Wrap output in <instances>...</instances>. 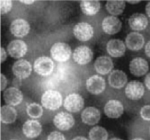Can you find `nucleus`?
<instances>
[{
  "instance_id": "f257e3e1",
  "label": "nucleus",
  "mask_w": 150,
  "mask_h": 140,
  "mask_svg": "<svg viewBox=\"0 0 150 140\" xmlns=\"http://www.w3.org/2000/svg\"><path fill=\"white\" fill-rule=\"evenodd\" d=\"M62 98L59 92L55 90H47L45 92L41 98V103L46 109L49 110H57L62 105Z\"/></svg>"
},
{
  "instance_id": "f03ea898",
  "label": "nucleus",
  "mask_w": 150,
  "mask_h": 140,
  "mask_svg": "<svg viewBox=\"0 0 150 140\" xmlns=\"http://www.w3.org/2000/svg\"><path fill=\"white\" fill-rule=\"evenodd\" d=\"M71 54V48L65 43H56L51 49L52 57L58 62H65L67 61L70 58Z\"/></svg>"
},
{
  "instance_id": "7ed1b4c3",
  "label": "nucleus",
  "mask_w": 150,
  "mask_h": 140,
  "mask_svg": "<svg viewBox=\"0 0 150 140\" xmlns=\"http://www.w3.org/2000/svg\"><path fill=\"white\" fill-rule=\"evenodd\" d=\"M73 34L76 39L80 41H88L94 35V29L88 23L80 22L74 26Z\"/></svg>"
},
{
  "instance_id": "20e7f679",
  "label": "nucleus",
  "mask_w": 150,
  "mask_h": 140,
  "mask_svg": "<svg viewBox=\"0 0 150 140\" xmlns=\"http://www.w3.org/2000/svg\"><path fill=\"white\" fill-rule=\"evenodd\" d=\"M34 69L37 74L41 76H48L54 70V63L49 57H39L34 62Z\"/></svg>"
},
{
  "instance_id": "39448f33",
  "label": "nucleus",
  "mask_w": 150,
  "mask_h": 140,
  "mask_svg": "<svg viewBox=\"0 0 150 140\" xmlns=\"http://www.w3.org/2000/svg\"><path fill=\"white\" fill-rule=\"evenodd\" d=\"M53 122L57 128L61 131H68L73 128L74 124V119L71 114L65 112L56 114Z\"/></svg>"
},
{
  "instance_id": "423d86ee",
  "label": "nucleus",
  "mask_w": 150,
  "mask_h": 140,
  "mask_svg": "<svg viewBox=\"0 0 150 140\" xmlns=\"http://www.w3.org/2000/svg\"><path fill=\"white\" fill-rule=\"evenodd\" d=\"M93 57L91 49L86 46H80L74 49L73 54L74 61L80 65H85L89 63Z\"/></svg>"
},
{
  "instance_id": "0eeeda50",
  "label": "nucleus",
  "mask_w": 150,
  "mask_h": 140,
  "mask_svg": "<svg viewBox=\"0 0 150 140\" xmlns=\"http://www.w3.org/2000/svg\"><path fill=\"white\" fill-rule=\"evenodd\" d=\"M145 88L144 85L139 81H130L125 89L126 96L130 100H137L141 99L144 95Z\"/></svg>"
},
{
  "instance_id": "6e6552de",
  "label": "nucleus",
  "mask_w": 150,
  "mask_h": 140,
  "mask_svg": "<svg viewBox=\"0 0 150 140\" xmlns=\"http://www.w3.org/2000/svg\"><path fill=\"white\" fill-rule=\"evenodd\" d=\"M84 100L78 93H72L66 97L64 100V107L66 110L71 112H78L83 107Z\"/></svg>"
},
{
  "instance_id": "1a4fd4ad",
  "label": "nucleus",
  "mask_w": 150,
  "mask_h": 140,
  "mask_svg": "<svg viewBox=\"0 0 150 140\" xmlns=\"http://www.w3.org/2000/svg\"><path fill=\"white\" fill-rule=\"evenodd\" d=\"M86 89L90 93L97 95L102 93L105 89V80L101 76L94 75L86 80Z\"/></svg>"
},
{
  "instance_id": "9d476101",
  "label": "nucleus",
  "mask_w": 150,
  "mask_h": 140,
  "mask_svg": "<svg viewBox=\"0 0 150 140\" xmlns=\"http://www.w3.org/2000/svg\"><path fill=\"white\" fill-rule=\"evenodd\" d=\"M12 70L18 78L19 80H25L31 75L32 66L27 60L21 59L14 63Z\"/></svg>"
},
{
  "instance_id": "9b49d317",
  "label": "nucleus",
  "mask_w": 150,
  "mask_h": 140,
  "mask_svg": "<svg viewBox=\"0 0 150 140\" xmlns=\"http://www.w3.org/2000/svg\"><path fill=\"white\" fill-rule=\"evenodd\" d=\"M102 27L106 34L114 35L121 30L122 22L118 18L114 16H108L103 19Z\"/></svg>"
},
{
  "instance_id": "f8f14e48",
  "label": "nucleus",
  "mask_w": 150,
  "mask_h": 140,
  "mask_svg": "<svg viewBox=\"0 0 150 140\" xmlns=\"http://www.w3.org/2000/svg\"><path fill=\"white\" fill-rule=\"evenodd\" d=\"M10 30L12 34L18 37L26 36L30 31L29 23L23 19H16L11 22Z\"/></svg>"
},
{
  "instance_id": "ddd939ff",
  "label": "nucleus",
  "mask_w": 150,
  "mask_h": 140,
  "mask_svg": "<svg viewBox=\"0 0 150 140\" xmlns=\"http://www.w3.org/2000/svg\"><path fill=\"white\" fill-rule=\"evenodd\" d=\"M104 111L106 116L110 119L120 117L124 112V107L120 101L110 100L106 104Z\"/></svg>"
},
{
  "instance_id": "4468645a",
  "label": "nucleus",
  "mask_w": 150,
  "mask_h": 140,
  "mask_svg": "<svg viewBox=\"0 0 150 140\" xmlns=\"http://www.w3.org/2000/svg\"><path fill=\"white\" fill-rule=\"evenodd\" d=\"M28 47L26 43L21 41H11L7 46V51L9 55L15 58H21L27 53Z\"/></svg>"
},
{
  "instance_id": "2eb2a0df",
  "label": "nucleus",
  "mask_w": 150,
  "mask_h": 140,
  "mask_svg": "<svg viewBox=\"0 0 150 140\" xmlns=\"http://www.w3.org/2000/svg\"><path fill=\"white\" fill-rule=\"evenodd\" d=\"M22 131L24 135L29 138H34L39 136L42 131V126L41 123L34 120H28L25 122Z\"/></svg>"
},
{
  "instance_id": "dca6fc26",
  "label": "nucleus",
  "mask_w": 150,
  "mask_h": 140,
  "mask_svg": "<svg viewBox=\"0 0 150 140\" xmlns=\"http://www.w3.org/2000/svg\"><path fill=\"white\" fill-rule=\"evenodd\" d=\"M3 98L6 103L10 106L19 105L23 100L22 92L16 87H10L4 91Z\"/></svg>"
},
{
  "instance_id": "f3484780",
  "label": "nucleus",
  "mask_w": 150,
  "mask_h": 140,
  "mask_svg": "<svg viewBox=\"0 0 150 140\" xmlns=\"http://www.w3.org/2000/svg\"><path fill=\"white\" fill-rule=\"evenodd\" d=\"M81 119L85 124L94 126L100 119V112L95 107H87L81 113Z\"/></svg>"
},
{
  "instance_id": "a211bd4d",
  "label": "nucleus",
  "mask_w": 150,
  "mask_h": 140,
  "mask_svg": "<svg viewBox=\"0 0 150 140\" xmlns=\"http://www.w3.org/2000/svg\"><path fill=\"white\" fill-rule=\"evenodd\" d=\"M129 69L134 76H142L146 73L149 66L148 62L145 59L141 57H136L131 61Z\"/></svg>"
},
{
  "instance_id": "6ab92c4d",
  "label": "nucleus",
  "mask_w": 150,
  "mask_h": 140,
  "mask_svg": "<svg viewBox=\"0 0 150 140\" xmlns=\"http://www.w3.org/2000/svg\"><path fill=\"white\" fill-rule=\"evenodd\" d=\"M126 45L120 40L112 39L109 41L106 45L108 53L112 57H121L126 52Z\"/></svg>"
},
{
  "instance_id": "aec40b11",
  "label": "nucleus",
  "mask_w": 150,
  "mask_h": 140,
  "mask_svg": "<svg viewBox=\"0 0 150 140\" xmlns=\"http://www.w3.org/2000/svg\"><path fill=\"white\" fill-rule=\"evenodd\" d=\"M108 82L110 87L120 89L125 86L127 82L126 74L123 71L115 70L110 72L108 77Z\"/></svg>"
},
{
  "instance_id": "412c9836",
  "label": "nucleus",
  "mask_w": 150,
  "mask_h": 140,
  "mask_svg": "<svg viewBox=\"0 0 150 140\" xmlns=\"http://www.w3.org/2000/svg\"><path fill=\"white\" fill-rule=\"evenodd\" d=\"M126 44L128 49L131 50H139L143 48L144 45V36L137 32H132L126 37Z\"/></svg>"
},
{
  "instance_id": "4be33fe9",
  "label": "nucleus",
  "mask_w": 150,
  "mask_h": 140,
  "mask_svg": "<svg viewBox=\"0 0 150 140\" xmlns=\"http://www.w3.org/2000/svg\"><path fill=\"white\" fill-rule=\"evenodd\" d=\"M94 68L99 74L105 75L114 68V63L111 58L108 57H99L94 63Z\"/></svg>"
},
{
  "instance_id": "5701e85b",
  "label": "nucleus",
  "mask_w": 150,
  "mask_h": 140,
  "mask_svg": "<svg viewBox=\"0 0 150 140\" xmlns=\"http://www.w3.org/2000/svg\"><path fill=\"white\" fill-rule=\"evenodd\" d=\"M130 27L134 31H142L148 26V21L146 16L141 14L132 15L129 19Z\"/></svg>"
},
{
  "instance_id": "b1692460",
  "label": "nucleus",
  "mask_w": 150,
  "mask_h": 140,
  "mask_svg": "<svg viewBox=\"0 0 150 140\" xmlns=\"http://www.w3.org/2000/svg\"><path fill=\"white\" fill-rule=\"evenodd\" d=\"M17 117V111L10 105H4L1 108V121L5 124L14 123Z\"/></svg>"
},
{
  "instance_id": "393cba45",
  "label": "nucleus",
  "mask_w": 150,
  "mask_h": 140,
  "mask_svg": "<svg viewBox=\"0 0 150 140\" xmlns=\"http://www.w3.org/2000/svg\"><path fill=\"white\" fill-rule=\"evenodd\" d=\"M80 7L83 14L87 16H94L100 9V3L98 1H83Z\"/></svg>"
},
{
  "instance_id": "a878e982",
  "label": "nucleus",
  "mask_w": 150,
  "mask_h": 140,
  "mask_svg": "<svg viewBox=\"0 0 150 140\" xmlns=\"http://www.w3.org/2000/svg\"><path fill=\"white\" fill-rule=\"evenodd\" d=\"M125 7L126 3L123 1H109L106 4L107 11L112 15H120L122 14Z\"/></svg>"
},
{
  "instance_id": "bb28decb",
  "label": "nucleus",
  "mask_w": 150,
  "mask_h": 140,
  "mask_svg": "<svg viewBox=\"0 0 150 140\" xmlns=\"http://www.w3.org/2000/svg\"><path fill=\"white\" fill-rule=\"evenodd\" d=\"M89 138L90 140H107L108 134L104 128L96 126L90 131Z\"/></svg>"
},
{
  "instance_id": "cd10ccee",
  "label": "nucleus",
  "mask_w": 150,
  "mask_h": 140,
  "mask_svg": "<svg viewBox=\"0 0 150 140\" xmlns=\"http://www.w3.org/2000/svg\"><path fill=\"white\" fill-rule=\"evenodd\" d=\"M27 112L30 117L33 119H39L42 116L43 109L40 105L33 102L28 105Z\"/></svg>"
},
{
  "instance_id": "c85d7f7f",
  "label": "nucleus",
  "mask_w": 150,
  "mask_h": 140,
  "mask_svg": "<svg viewBox=\"0 0 150 140\" xmlns=\"http://www.w3.org/2000/svg\"><path fill=\"white\" fill-rule=\"evenodd\" d=\"M0 4H1V14L2 15L7 14L11 9V1H1Z\"/></svg>"
},
{
  "instance_id": "c756f323",
  "label": "nucleus",
  "mask_w": 150,
  "mask_h": 140,
  "mask_svg": "<svg viewBox=\"0 0 150 140\" xmlns=\"http://www.w3.org/2000/svg\"><path fill=\"white\" fill-rule=\"evenodd\" d=\"M142 119L145 121H150V105L144 106L140 111Z\"/></svg>"
},
{
  "instance_id": "7c9ffc66",
  "label": "nucleus",
  "mask_w": 150,
  "mask_h": 140,
  "mask_svg": "<svg viewBox=\"0 0 150 140\" xmlns=\"http://www.w3.org/2000/svg\"><path fill=\"white\" fill-rule=\"evenodd\" d=\"M47 140H66V138L64 135L61 132L54 131L49 135Z\"/></svg>"
},
{
  "instance_id": "2f4dec72",
  "label": "nucleus",
  "mask_w": 150,
  "mask_h": 140,
  "mask_svg": "<svg viewBox=\"0 0 150 140\" xmlns=\"http://www.w3.org/2000/svg\"><path fill=\"white\" fill-rule=\"evenodd\" d=\"M7 85V80L4 75L1 73V91H4Z\"/></svg>"
},
{
  "instance_id": "473e14b6",
  "label": "nucleus",
  "mask_w": 150,
  "mask_h": 140,
  "mask_svg": "<svg viewBox=\"0 0 150 140\" xmlns=\"http://www.w3.org/2000/svg\"><path fill=\"white\" fill-rule=\"evenodd\" d=\"M7 58V53L5 49L3 47L1 48V63L5 61Z\"/></svg>"
},
{
  "instance_id": "72a5a7b5",
  "label": "nucleus",
  "mask_w": 150,
  "mask_h": 140,
  "mask_svg": "<svg viewBox=\"0 0 150 140\" xmlns=\"http://www.w3.org/2000/svg\"><path fill=\"white\" fill-rule=\"evenodd\" d=\"M144 83L146 87L150 90V73H148L144 80Z\"/></svg>"
},
{
  "instance_id": "f704fd0d",
  "label": "nucleus",
  "mask_w": 150,
  "mask_h": 140,
  "mask_svg": "<svg viewBox=\"0 0 150 140\" xmlns=\"http://www.w3.org/2000/svg\"><path fill=\"white\" fill-rule=\"evenodd\" d=\"M145 53L147 57L150 58V41H149L145 45Z\"/></svg>"
},
{
  "instance_id": "c9c22d12",
  "label": "nucleus",
  "mask_w": 150,
  "mask_h": 140,
  "mask_svg": "<svg viewBox=\"0 0 150 140\" xmlns=\"http://www.w3.org/2000/svg\"><path fill=\"white\" fill-rule=\"evenodd\" d=\"M145 10H146V13L147 15L150 18V2H149L146 6V8H145Z\"/></svg>"
},
{
  "instance_id": "e433bc0d",
  "label": "nucleus",
  "mask_w": 150,
  "mask_h": 140,
  "mask_svg": "<svg viewBox=\"0 0 150 140\" xmlns=\"http://www.w3.org/2000/svg\"><path fill=\"white\" fill-rule=\"evenodd\" d=\"M20 3L26 5H31L34 3V1H20Z\"/></svg>"
},
{
  "instance_id": "4c0bfd02",
  "label": "nucleus",
  "mask_w": 150,
  "mask_h": 140,
  "mask_svg": "<svg viewBox=\"0 0 150 140\" xmlns=\"http://www.w3.org/2000/svg\"><path fill=\"white\" fill-rule=\"evenodd\" d=\"M72 140H88V139H87V138H86L84 137V136H79L75 137V138H73Z\"/></svg>"
},
{
  "instance_id": "58836bf2",
  "label": "nucleus",
  "mask_w": 150,
  "mask_h": 140,
  "mask_svg": "<svg viewBox=\"0 0 150 140\" xmlns=\"http://www.w3.org/2000/svg\"><path fill=\"white\" fill-rule=\"evenodd\" d=\"M141 1H127V3L130 4H136L137 3H139Z\"/></svg>"
},
{
  "instance_id": "ea45409f",
  "label": "nucleus",
  "mask_w": 150,
  "mask_h": 140,
  "mask_svg": "<svg viewBox=\"0 0 150 140\" xmlns=\"http://www.w3.org/2000/svg\"><path fill=\"white\" fill-rule=\"evenodd\" d=\"M110 140H122V139H121L120 138H114L110 139Z\"/></svg>"
},
{
  "instance_id": "a19ab883",
  "label": "nucleus",
  "mask_w": 150,
  "mask_h": 140,
  "mask_svg": "<svg viewBox=\"0 0 150 140\" xmlns=\"http://www.w3.org/2000/svg\"><path fill=\"white\" fill-rule=\"evenodd\" d=\"M132 140H145L144 139H142V138H134V139H133Z\"/></svg>"
},
{
  "instance_id": "79ce46f5",
  "label": "nucleus",
  "mask_w": 150,
  "mask_h": 140,
  "mask_svg": "<svg viewBox=\"0 0 150 140\" xmlns=\"http://www.w3.org/2000/svg\"><path fill=\"white\" fill-rule=\"evenodd\" d=\"M149 132H150V128H149Z\"/></svg>"
},
{
  "instance_id": "37998d69",
  "label": "nucleus",
  "mask_w": 150,
  "mask_h": 140,
  "mask_svg": "<svg viewBox=\"0 0 150 140\" xmlns=\"http://www.w3.org/2000/svg\"><path fill=\"white\" fill-rule=\"evenodd\" d=\"M11 140H15V139H11Z\"/></svg>"
}]
</instances>
